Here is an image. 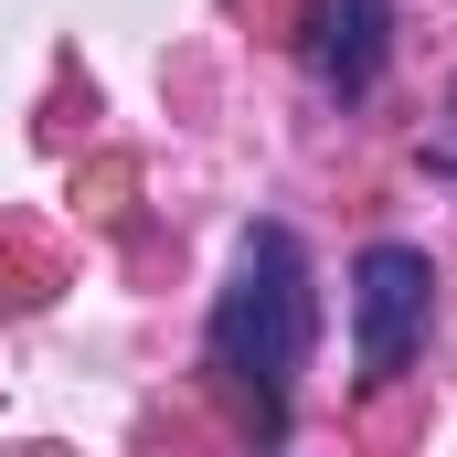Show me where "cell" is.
Listing matches in <instances>:
<instances>
[{
    "label": "cell",
    "instance_id": "6da1fadb",
    "mask_svg": "<svg viewBox=\"0 0 457 457\" xmlns=\"http://www.w3.org/2000/svg\"><path fill=\"white\" fill-rule=\"evenodd\" d=\"M309 341H320V287H309V245L287 224H255L245 255H234V287L203 320V361L213 383L245 394L255 436H287V394L309 372Z\"/></svg>",
    "mask_w": 457,
    "mask_h": 457
},
{
    "label": "cell",
    "instance_id": "3957f363",
    "mask_svg": "<svg viewBox=\"0 0 457 457\" xmlns=\"http://www.w3.org/2000/svg\"><path fill=\"white\" fill-rule=\"evenodd\" d=\"M298 54H309V75H320L341 107L372 96V86H383V54H394V0H309Z\"/></svg>",
    "mask_w": 457,
    "mask_h": 457
},
{
    "label": "cell",
    "instance_id": "277c9868",
    "mask_svg": "<svg viewBox=\"0 0 457 457\" xmlns=\"http://www.w3.org/2000/svg\"><path fill=\"white\" fill-rule=\"evenodd\" d=\"M447 117H457V86H447Z\"/></svg>",
    "mask_w": 457,
    "mask_h": 457
},
{
    "label": "cell",
    "instance_id": "7a4b0ae2",
    "mask_svg": "<svg viewBox=\"0 0 457 457\" xmlns=\"http://www.w3.org/2000/svg\"><path fill=\"white\" fill-rule=\"evenodd\" d=\"M426 320H436V266L426 245H372L351 266V361L361 383H394L415 351H426Z\"/></svg>",
    "mask_w": 457,
    "mask_h": 457
}]
</instances>
